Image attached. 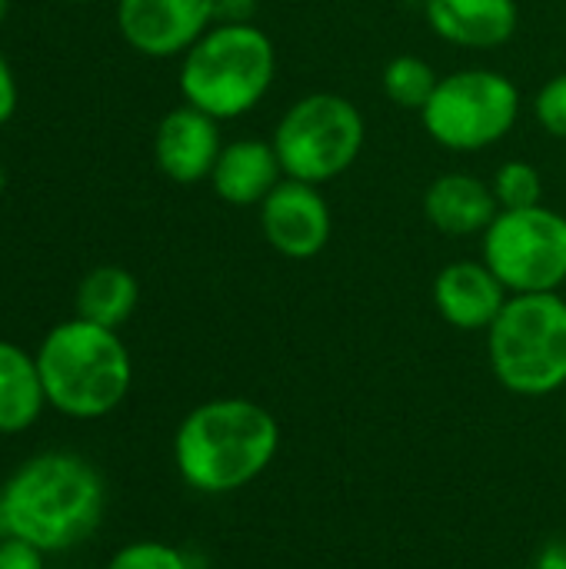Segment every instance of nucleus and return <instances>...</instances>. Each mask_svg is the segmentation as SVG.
<instances>
[{
  "label": "nucleus",
  "mask_w": 566,
  "mask_h": 569,
  "mask_svg": "<svg viewBox=\"0 0 566 569\" xmlns=\"http://www.w3.org/2000/svg\"><path fill=\"white\" fill-rule=\"evenodd\" d=\"M107 487L100 470L70 450L23 460L0 487V537H17L40 553H67L90 540L103 520Z\"/></svg>",
  "instance_id": "1"
},
{
  "label": "nucleus",
  "mask_w": 566,
  "mask_h": 569,
  "mask_svg": "<svg viewBox=\"0 0 566 569\" xmlns=\"http://www.w3.org/2000/svg\"><path fill=\"white\" fill-rule=\"evenodd\" d=\"M277 450V417L244 397H217L193 407L173 433V467L180 480L203 497L250 487L267 473Z\"/></svg>",
  "instance_id": "2"
},
{
  "label": "nucleus",
  "mask_w": 566,
  "mask_h": 569,
  "mask_svg": "<svg viewBox=\"0 0 566 569\" xmlns=\"http://www.w3.org/2000/svg\"><path fill=\"white\" fill-rule=\"evenodd\" d=\"M47 407L70 420L113 413L133 383V360L117 330L83 317L57 323L37 347Z\"/></svg>",
  "instance_id": "3"
},
{
  "label": "nucleus",
  "mask_w": 566,
  "mask_h": 569,
  "mask_svg": "<svg viewBox=\"0 0 566 569\" xmlns=\"http://www.w3.org/2000/svg\"><path fill=\"white\" fill-rule=\"evenodd\" d=\"M277 80V47L264 27L217 20L180 57L183 103L210 113L214 120H237L254 113Z\"/></svg>",
  "instance_id": "4"
},
{
  "label": "nucleus",
  "mask_w": 566,
  "mask_h": 569,
  "mask_svg": "<svg viewBox=\"0 0 566 569\" xmlns=\"http://www.w3.org/2000/svg\"><path fill=\"white\" fill-rule=\"evenodd\" d=\"M490 370L517 397H550L566 387V300L560 293H510L487 330Z\"/></svg>",
  "instance_id": "5"
},
{
  "label": "nucleus",
  "mask_w": 566,
  "mask_h": 569,
  "mask_svg": "<svg viewBox=\"0 0 566 569\" xmlns=\"http://www.w3.org/2000/svg\"><path fill=\"white\" fill-rule=\"evenodd\" d=\"M270 143L280 157L284 177L324 187L360 160L367 120L350 97L314 90L297 97L280 113Z\"/></svg>",
  "instance_id": "6"
},
{
  "label": "nucleus",
  "mask_w": 566,
  "mask_h": 569,
  "mask_svg": "<svg viewBox=\"0 0 566 569\" xmlns=\"http://www.w3.org/2000/svg\"><path fill=\"white\" fill-rule=\"evenodd\" d=\"M520 87L494 67H460L437 80L420 123L450 153H480L507 140L520 120Z\"/></svg>",
  "instance_id": "7"
},
{
  "label": "nucleus",
  "mask_w": 566,
  "mask_h": 569,
  "mask_svg": "<svg viewBox=\"0 0 566 569\" xmlns=\"http://www.w3.org/2000/svg\"><path fill=\"white\" fill-rule=\"evenodd\" d=\"M480 260L510 293H560L566 283V217L547 203L500 210L480 237Z\"/></svg>",
  "instance_id": "8"
},
{
  "label": "nucleus",
  "mask_w": 566,
  "mask_h": 569,
  "mask_svg": "<svg viewBox=\"0 0 566 569\" xmlns=\"http://www.w3.org/2000/svg\"><path fill=\"white\" fill-rule=\"evenodd\" d=\"M257 220L270 250L287 260H314L327 250L334 233V213L324 190L290 177H284L257 207Z\"/></svg>",
  "instance_id": "9"
},
{
  "label": "nucleus",
  "mask_w": 566,
  "mask_h": 569,
  "mask_svg": "<svg viewBox=\"0 0 566 569\" xmlns=\"http://www.w3.org/2000/svg\"><path fill=\"white\" fill-rule=\"evenodd\" d=\"M217 23V0H117L120 37L143 57H183Z\"/></svg>",
  "instance_id": "10"
},
{
  "label": "nucleus",
  "mask_w": 566,
  "mask_h": 569,
  "mask_svg": "<svg viewBox=\"0 0 566 569\" xmlns=\"http://www.w3.org/2000/svg\"><path fill=\"white\" fill-rule=\"evenodd\" d=\"M220 150H224L220 120H214L210 113H203L190 103L173 107L157 123L153 160H157L160 173L173 183L190 187V183L210 180Z\"/></svg>",
  "instance_id": "11"
},
{
  "label": "nucleus",
  "mask_w": 566,
  "mask_h": 569,
  "mask_svg": "<svg viewBox=\"0 0 566 569\" xmlns=\"http://www.w3.org/2000/svg\"><path fill=\"white\" fill-rule=\"evenodd\" d=\"M434 307L454 330L487 333L510 300V290L484 260H450L434 277Z\"/></svg>",
  "instance_id": "12"
},
{
  "label": "nucleus",
  "mask_w": 566,
  "mask_h": 569,
  "mask_svg": "<svg viewBox=\"0 0 566 569\" xmlns=\"http://www.w3.org/2000/svg\"><path fill=\"white\" fill-rule=\"evenodd\" d=\"M427 27L460 50H497L520 23L517 0H424Z\"/></svg>",
  "instance_id": "13"
},
{
  "label": "nucleus",
  "mask_w": 566,
  "mask_h": 569,
  "mask_svg": "<svg viewBox=\"0 0 566 569\" xmlns=\"http://www.w3.org/2000/svg\"><path fill=\"white\" fill-rule=\"evenodd\" d=\"M500 213V203L494 197L490 180L467 173V170H450L440 173L427 183L424 190V217L427 223L454 240L464 237H484V230L494 223Z\"/></svg>",
  "instance_id": "14"
},
{
  "label": "nucleus",
  "mask_w": 566,
  "mask_h": 569,
  "mask_svg": "<svg viewBox=\"0 0 566 569\" xmlns=\"http://www.w3.org/2000/svg\"><path fill=\"white\" fill-rule=\"evenodd\" d=\"M280 180V157L274 143L260 137H240L224 143L210 173L214 193L230 207H260Z\"/></svg>",
  "instance_id": "15"
},
{
  "label": "nucleus",
  "mask_w": 566,
  "mask_h": 569,
  "mask_svg": "<svg viewBox=\"0 0 566 569\" xmlns=\"http://www.w3.org/2000/svg\"><path fill=\"white\" fill-rule=\"evenodd\" d=\"M47 410L37 357L23 347L0 340V437L30 430Z\"/></svg>",
  "instance_id": "16"
},
{
  "label": "nucleus",
  "mask_w": 566,
  "mask_h": 569,
  "mask_svg": "<svg viewBox=\"0 0 566 569\" xmlns=\"http://www.w3.org/2000/svg\"><path fill=\"white\" fill-rule=\"evenodd\" d=\"M140 303V283L123 267H93L77 287V317L120 330Z\"/></svg>",
  "instance_id": "17"
},
{
  "label": "nucleus",
  "mask_w": 566,
  "mask_h": 569,
  "mask_svg": "<svg viewBox=\"0 0 566 569\" xmlns=\"http://www.w3.org/2000/svg\"><path fill=\"white\" fill-rule=\"evenodd\" d=\"M437 80H440V73L434 70V63L417 53H397L394 60H387V67L380 73L384 97L394 107L414 110V113H420L427 107L430 93L437 90Z\"/></svg>",
  "instance_id": "18"
},
{
  "label": "nucleus",
  "mask_w": 566,
  "mask_h": 569,
  "mask_svg": "<svg viewBox=\"0 0 566 569\" xmlns=\"http://www.w3.org/2000/svg\"><path fill=\"white\" fill-rule=\"evenodd\" d=\"M500 210H524L544 203V177L530 160H504L490 177Z\"/></svg>",
  "instance_id": "19"
},
{
  "label": "nucleus",
  "mask_w": 566,
  "mask_h": 569,
  "mask_svg": "<svg viewBox=\"0 0 566 569\" xmlns=\"http://www.w3.org/2000/svg\"><path fill=\"white\" fill-rule=\"evenodd\" d=\"M103 569H190V560L173 543L137 540V543L120 547Z\"/></svg>",
  "instance_id": "20"
},
{
  "label": "nucleus",
  "mask_w": 566,
  "mask_h": 569,
  "mask_svg": "<svg viewBox=\"0 0 566 569\" xmlns=\"http://www.w3.org/2000/svg\"><path fill=\"white\" fill-rule=\"evenodd\" d=\"M534 117L554 140H566V73H554L534 97Z\"/></svg>",
  "instance_id": "21"
},
{
  "label": "nucleus",
  "mask_w": 566,
  "mask_h": 569,
  "mask_svg": "<svg viewBox=\"0 0 566 569\" xmlns=\"http://www.w3.org/2000/svg\"><path fill=\"white\" fill-rule=\"evenodd\" d=\"M0 569H47V553L17 537H0Z\"/></svg>",
  "instance_id": "22"
},
{
  "label": "nucleus",
  "mask_w": 566,
  "mask_h": 569,
  "mask_svg": "<svg viewBox=\"0 0 566 569\" xmlns=\"http://www.w3.org/2000/svg\"><path fill=\"white\" fill-rule=\"evenodd\" d=\"M13 110H17V80H13L7 57L0 53V123H7Z\"/></svg>",
  "instance_id": "23"
},
{
  "label": "nucleus",
  "mask_w": 566,
  "mask_h": 569,
  "mask_svg": "<svg viewBox=\"0 0 566 569\" xmlns=\"http://www.w3.org/2000/svg\"><path fill=\"white\" fill-rule=\"evenodd\" d=\"M257 13V0H217V20L224 23H250Z\"/></svg>",
  "instance_id": "24"
},
{
  "label": "nucleus",
  "mask_w": 566,
  "mask_h": 569,
  "mask_svg": "<svg viewBox=\"0 0 566 569\" xmlns=\"http://www.w3.org/2000/svg\"><path fill=\"white\" fill-rule=\"evenodd\" d=\"M537 569H566V543L554 540L544 547V553L537 557Z\"/></svg>",
  "instance_id": "25"
},
{
  "label": "nucleus",
  "mask_w": 566,
  "mask_h": 569,
  "mask_svg": "<svg viewBox=\"0 0 566 569\" xmlns=\"http://www.w3.org/2000/svg\"><path fill=\"white\" fill-rule=\"evenodd\" d=\"M7 10H10V0H0V23H3V17H7Z\"/></svg>",
  "instance_id": "26"
},
{
  "label": "nucleus",
  "mask_w": 566,
  "mask_h": 569,
  "mask_svg": "<svg viewBox=\"0 0 566 569\" xmlns=\"http://www.w3.org/2000/svg\"><path fill=\"white\" fill-rule=\"evenodd\" d=\"M3 183H7V177H3V167H0V193H3Z\"/></svg>",
  "instance_id": "27"
},
{
  "label": "nucleus",
  "mask_w": 566,
  "mask_h": 569,
  "mask_svg": "<svg viewBox=\"0 0 566 569\" xmlns=\"http://www.w3.org/2000/svg\"><path fill=\"white\" fill-rule=\"evenodd\" d=\"M77 3H90V0H77Z\"/></svg>",
  "instance_id": "28"
},
{
  "label": "nucleus",
  "mask_w": 566,
  "mask_h": 569,
  "mask_svg": "<svg viewBox=\"0 0 566 569\" xmlns=\"http://www.w3.org/2000/svg\"><path fill=\"white\" fill-rule=\"evenodd\" d=\"M534 569H537V567H534Z\"/></svg>",
  "instance_id": "29"
}]
</instances>
